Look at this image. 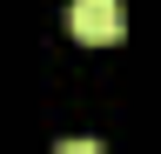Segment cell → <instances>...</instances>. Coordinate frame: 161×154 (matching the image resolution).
<instances>
[{"label":"cell","instance_id":"1","mask_svg":"<svg viewBox=\"0 0 161 154\" xmlns=\"http://www.w3.org/2000/svg\"><path fill=\"white\" fill-rule=\"evenodd\" d=\"M67 27H74V40H87V47H114L121 34H128V0H74Z\"/></svg>","mask_w":161,"mask_h":154},{"label":"cell","instance_id":"2","mask_svg":"<svg viewBox=\"0 0 161 154\" xmlns=\"http://www.w3.org/2000/svg\"><path fill=\"white\" fill-rule=\"evenodd\" d=\"M54 154H108V147H101V141H87V134H74V141H60Z\"/></svg>","mask_w":161,"mask_h":154}]
</instances>
